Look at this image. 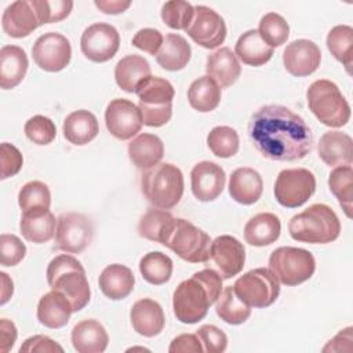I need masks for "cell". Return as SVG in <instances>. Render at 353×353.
I'll use <instances>...</instances> for the list:
<instances>
[{
    "label": "cell",
    "mask_w": 353,
    "mask_h": 353,
    "mask_svg": "<svg viewBox=\"0 0 353 353\" xmlns=\"http://www.w3.org/2000/svg\"><path fill=\"white\" fill-rule=\"evenodd\" d=\"M248 135L255 149L266 159L295 161L313 148V134L306 121L283 105H265L248 123Z\"/></svg>",
    "instance_id": "1"
},
{
    "label": "cell",
    "mask_w": 353,
    "mask_h": 353,
    "mask_svg": "<svg viewBox=\"0 0 353 353\" xmlns=\"http://www.w3.org/2000/svg\"><path fill=\"white\" fill-rule=\"evenodd\" d=\"M222 277L214 269H203L178 284L172 294V309L176 320L194 324L207 316L222 292Z\"/></svg>",
    "instance_id": "2"
},
{
    "label": "cell",
    "mask_w": 353,
    "mask_h": 353,
    "mask_svg": "<svg viewBox=\"0 0 353 353\" xmlns=\"http://www.w3.org/2000/svg\"><path fill=\"white\" fill-rule=\"evenodd\" d=\"M47 283L51 290L62 292L73 312L84 309L91 299V290L81 262L69 254H61L47 266Z\"/></svg>",
    "instance_id": "3"
},
{
    "label": "cell",
    "mask_w": 353,
    "mask_h": 353,
    "mask_svg": "<svg viewBox=\"0 0 353 353\" xmlns=\"http://www.w3.org/2000/svg\"><path fill=\"white\" fill-rule=\"evenodd\" d=\"M288 232L296 241L328 244L339 237L341 222L331 207L317 203L294 215L288 223Z\"/></svg>",
    "instance_id": "4"
},
{
    "label": "cell",
    "mask_w": 353,
    "mask_h": 353,
    "mask_svg": "<svg viewBox=\"0 0 353 353\" xmlns=\"http://www.w3.org/2000/svg\"><path fill=\"white\" fill-rule=\"evenodd\" d=\"M141 189L152 205L170 210L182 199L185 189L183 174L171 163H159L142 172Z\"/></svg>",
    "instance_id": "5"
},
{
    "label": "cell",
    "mask_w": 353,
    "mask_h": 353,
    "mask_svg": "<svg viewBox=\"0 0 353 353\" xmlns=\"http://www.w3.org/2000/svg\"><path fill=\"white\" fill-rule=\"evenodd\" d=\"M306 99L310 112L327 127H343L350 120V105L331 80L313 81L306 91Z\"/></svg>",
    "instance_id": "6"
},
{
    "label": "cell",
    "mask_w": 353,
    "mask_h": 353,
    "mask_svg": "<svg viewBox=\"0 0 353 353\" xmlns=\"http://www.w3.org/2000/svg\"><path fill=\"white\" fill-rule=\"evenodd\" d=\"M135 94L139 98L138 109L145 125L161 127L170 121L175 90L167 79L150 74L138 84Z\"/></svg>",
    "instance_id": "7"
},
{
    "label": "cell",
    "mask_w": 353,
    "mask_h": 353,
    "mask_svg": "<svg viewBox=\"0 0 353 353\" xmlns=\"http://www.w3.org/2000/svg\"><path fill=\"white\" fill-rule=\"evenodd\" d=\"M269 269L279 283L294 287L309 280L316 270L310 251L298 247H279L269 256Z\"/></svg>",
    "instance_id": "8"
},
{
    "label": "cell",
    "mask_w": 353,
    "mask_h": 353,
    "mask_svg": "<svg viewBox=\"0 0 353 353\" xmlns=\"http://www.w3.org/2000/svg\"><path fill=\"white\" fill-rule=\"evenodd\" d=\"M164 245L190 263H201L210 259V236L183 218H175L174 228Z\"/></svg>",
    "instance_id": "9"
},
{
    "label": "cell",
    "mask_w": 353,
    "mask_h": 353,
    "mask_svg": "<svg viewBox=\"0 0 353 353\" xmlns=\"http://www.w3.org/2000/svg\"><path fill=\"white\" fill-rule=\"evenodd\" d=\"M236 294L251 307H268L280 295V284L270 269L256 268L240 276L234 285Z\"/></svg>",
    "instance_id": "10"
},
{
    "label": "cell",
    "mask_w": 353,
    "mask_h": 353,
    "mask_svg": "<svg viewBox=\"0 0 353 353\" xmlns=\"http://www.w3.org/2000/svg\"><path fill=\"white\" fill-rule=\"evenodd\" d=\"M316 192V178L307 168H287L279 172L274 182V197L285 208L305 204Z\"/></svg>",
    "instance_id": "11"
},
{
    "label": "cell",
    "mask_w": 353,
    "mask_h": 353,
    "mask_svg": "<svg viewBox=\"0 0 353 353\" xmlns=\"http://www.w3.org/2000/svg\"><path fill=\"white\" fill-rule=\"evenodd\" d=\"M92 234V223L84 214L66 212L58 218L55 247L68 254H79L90 245Z\"/></svg>",
    "instance_id": "12"
},
{
    "label": "cell",
    "mask_w": 353,
    "mask_h": 353,
    "mask_svg": "<svg viewBox=\"0 0 353 353\" xmlns=\"http://www.w3.org/2000/svg\"><path fill=\"white\" fill-rule=\"evenodd\" d=\"M120 47V34L113 25L98 22L84 29L80 48L84 57L92 62L102 63L112 59Z\"/></svg>",
    "instance_id": "13"
},
{
    "label": "cell",
    "mask_w": 353,
    "mask_h": 353,
    "mask_svg": "<svg viewBox=\"0 0 353 353\" xmlns=\"http://www.w3.org/2000/svg\"><path fill=\"white\" fill-rule=\"evenodd\" d=\"M36 65L46 72H61L72 58L70 41L61 33L48 32L39 36L32 47Z\"/></svg>",
    "instance_id": "14"
},
{
    "label": "cell",
    "mask_w": 353,
    "mask_h": 353,
    "mask_svg": "<svg viewBox=\"0 0 353 353\" xmlns=\"http://www.w3.org/2000/svg\"><path fill=\"white\" fill-rule=\"evenodd\" d=\"M186 33L196 44L212 50L225 41L226 23L212 8L207 6H194V15Z\"/></svg>",
    "instance_id": "15"
},
{
    "label": "cell",
    "mask_w": 353,
    "mask_h": 353,
    "mask_svg": "<svg viewBox=\"0 0 353 353\" xmlns=\"http://www.w3.org/2000/svg\"><path fill=\"white\" fill-rule=\"evenodd\" d=\"M105 123L108 131L121 141L131 139L141 131L143 124L138 106L124 98H114L108 103Z\"/></svg>",
    "instance_id": "16"
},
{
    "label": "cell",
    "mask_w": 353,
    "mask_h": 353,
    "mask_svg": "<svg viewBox=\"0 0 353 353\" xmlns=\"http://www.w3.org/2000/svg\"><path fill=\"white\" fill-rule=\"evenodd\" d=\"M210 258L216 265L221 277L228 280L243 270L245 262V248L236 237L222 234L211 241Z\"/></svg>",
    "instance_id": "17"
},
{
    "label": "cell",
    "mask_w": 353,
    "mask_h": 353,
    "mask_svg": "<svg viewBox=\"0 0 353 353\" xmlns=\"http://www.w3.org/2000/svg\"><path fill=\"white\" fill-rule=\"evenodd\" d=\"M321 62L319 46L307 39H298L287 44L283 51L285 70L295 77H305L317 70Z\"/></svg>",
    "instance_id": "18"
},
{
    "label": "cell",
    "mask_w": 353,
    "mask_h": 353,
    "mask_svg": "<svg viewBox=\"0 0 353 353\" xmlns=\"http://www.w3.org/2000/svg\"><path fill=\"white\" fill-rule=\"evenodd\" d=\"M226 182L223 168L214 161H200L190 171V186L199 201H214L222 193Z\"/></svg>",
    "instance_id": "19"
},
{
    "label": "cell",
    "mask_w": 353,
    "mask_h": 353,
    "mask_svg": "<svg viewBox=\"0 0 353 353\" xmlns=\"http://www.w3.org/2000/svg\"><path fill=\"white\" fill-rule=\"evenodd\" d=\"M1 26L3 30L14 39L26 37L39 28L40 22L30 0H17L11 3L3 12Z\"/></svg>",
    "instance_id": "20"
},
{
    "label": "cell",
    "mask_w": 353,
    "mask_h": 353,
    "mask_svg": "<svg viewBox=\"0 0 353 353\" xmlns=\"http://www.w3.org/2000/svg\"><path fill=\"white\" fill-rule=\"evenodd\" d=\"M130 320L134 331L146 338L159 335L165 324L161 305L150 298L138 299L132 305L130 312Z\"/></svg>",
    "instance_id": "21"
},
{
    "label": "cell",
    "mask_w": 353,
    "mask_h": 353,
    "mask_svg": "<svg viewBox=\"0 0 353 353\" xmlns=\"http://www.w3.org/2000/svg\"><path fill=\"white\" fill-rule=\"evenodd\" d=\"M58 219L50 208H37L23 211L19 221V230L25 240L43 244L50 241L55 236Z\"/></svg>",
    "instance_id": "22"
},
{
    "label": "cell",
    "mask_w": 353,
    "mask_h": 353,
    "mask_svg": "<svg viewBox=\"0 0 353 353\" xmlns=\"http://www.w3.org/2000/svg\"><path fill=\"white\" fill-rule=\"evenodd\" d=\"M319 157L330 167L352 165L353 139L341 131H328L321 135L317 145Z\"/></svg>",
    "instance_id": "23"
},
{
    "label": "cell",
    "mask_w": 353,
    "mask_h": 353,
    "mask_svg": "<svg viewBox=\"0 0 353 353\" xmlns=\"http://www.w3.org/2000/svg\"><path fill=\"white\" fill-rule=\"evenodd\" d=\"M263 192V181L261 174L250 167H240L234 170L229 179L230 197L243 205L256 203Z\"/></svg>",
    "instance_id": "24"
},
{
    "label": "cell",
    "mask_w": 353,
    "mask_h": 353,
    "mask_svg": "<svg viewBox=\"0 0 353 353\" xmlns=\"http://www.w3.org/2000/svg\"><path fill=\"white\" fill-rule=\"evenodd\" d=\"M72 313L73 307L69 299L55 290L44 294L37 303V320L47 328L57 330L65 327Z\"/></svg>",
    "instance_id": "25"
},
{
    "label": "cell",
    "mask_w": 353,
    "mask_h": 353,
    "mask_svg": "<svg viewBox=\"0 0 353 353\" xmlns=\"http://www.w3.org/2000/svg\"><path fill=\"white\" fill-rule=\"evenodd\" d=\"M70 339L79 353H102L109 343L105 327L95 319L79 321L72 330Z\"/></svg>",
    "instance_id": "26"
},
{
    "label": "cell",
    "mask_w": 353,
    "mask_h": 353,
    "mask_svg": "<svg viewBox=\"0 0 353 353\" xmlns=\"http://www.w3.org/2000/svg\"><path fill=\"white\" fill-rule=\"evenodd\" d=\"M205 72L221 88H228L240 77L241 66L230 48L221 47L207 57Z\"/></svg>",
    "instance_id": "27"
},
{
    "label": "cell",
    "mask_w": 353,
    "mask_h": 353,
    "mask_svg": "<svg viewBox=\"0 0 353 353\" xmlns=\"http://www.w3.org/2000/svg\"><path fill=\"white\" fill-rule=\"evenodd\" d=\"M98 284L106 298L112 301H120L132 292L135 277L132 270L125 265L112 263L101 272Z\"/></svg>",
    "instance_id": "28"
},
{
    "label": "cell",
    "mask_w": 353,
    "mask_h": 353,
    "mask_svg": "<svg viewBox=\"0 0 353 353\" xmlns=\"http://www.w3.org/2000/svg\"><path fill=\"white\" fill-rule=\"evenodd\" d=\"M29 61L26 52L18 46H4L0 50V87L15 88L28 72Z\"/></svg>",
    "instance_id": "29"
},
{
    "label": "cell",
    "mask_w": 353,
    "mask_h": 353,
    "mask_svg": "<svg viewBox=\"0 0 353 353\" xmlns=\"http://www.w3.org/2000/svg\"><path fill=\"white\" fill-rule=\"evenodd\" d=\"M66 141L76 146H83L91 142L99 132L97 117L85 109H79L69 113L62 125Z\"/></svg>",
    "instance_id": "30"
},
{
    "label": "cell",
    "mask_w": 353,
    "mask_h": 353,
    "mask_svg": "<svg viewBox=\"0 0 353 353\" xmlns=\"http://www.w3.org/2000/svg\"><path fill=\"white\" fill-rule=\"evenodd\" d=\"M281 232V222L272 212H261L250 218L244 226L245 243L254 247H265L273 244Z\"/></svg>",
    "instance_id": "31"
},
{
    "label": "cell",
    "mask_w": 353,
    "mask_h": 353,
    "mask_svg": "<svg viewBox=\"0 0 353 353\" xmlns=\"http://www.w3.org/2000/svg\"><path fill=\"white\" fill-rule=\"evenodd\" d=\"M163 156V141L154 134L142 132L128 143V157L139 170H148L159 164Z\"/></svg>",
    "instance_id": "32"
},
{
    "label": "cell",
    "mask_w": 353,
    "mask_h": 353,
    "mask_svg": "<svg viewBox=\"0 0 353 353\" xmlns=\"http://www.w3.org/2000/svg\"><path fill=\"white\" fill-rule=\"evenodd\" d=\"M152 73L149 62L137 54L123 57L114 66V80L125 92H135L138 84Z\"/></svg>",
    "instance_id": "33"
},
{
    "label": "cell",
    "mask_w": 353,
    "mask_h": 353,
    "mask_svg": "<svg viewBox=\"0 0 353 353\" xmlns=\"http://www.w3.org/2000/svg\"><path fill=\"white\" fill-rule=\"evenodd\" d=\"M190 57L192 48L186 39L178 33H168L156 55V61L163 69L176 72L188 65Z\"/></svg>",
    "instance_id": "34"
},
{
    "label": "cell",
    "mask_w": 353,
    "mask_h": 353,
    "mask_svg": "<svg viewBox=\"0 0 353 353\" xmlns=\"http://www.w3.org/2000/svg\"><path fill=\"white\" fill-rule=\"evenodd\" d=\"M234 55L245 65L262 66L273 57V48L261 39L256 29H250L236 41Z\"/></svg>",
    "instance_id": "35"
},
{
    "label": "cell",
    "mask_w": 353,
    "mask_h": 353,
    "mask_svg": "<svg viewBox=\"0 0 353 353\" xmlns=\"http://www.w3.org/2000/svg\"><path fill=\"white\" fill-rule=\"evenodd\" d=\"M174 223L175 218L171 212L161 208H152L139 219L138 234L146 240L164 245L174 228Z\"/></svg>",
    "instance_id": "36"
},
{
    "label": "cell",
    "mask_w": 353,
    "mask_h": 353,
    "mask_svg": "<svg viewBox=\"0 0 353 353\" xmlns=\"http://www.w3.org/2000/svg\"><path fill=\"white\" fill-rule=\"evenodd\" d=\"M188 101L189 105L200 113L212 112L221 102V87L210 76H201L190 84Z\"/></svg>",
    "instance_id": "37"
},
{
    "label": "cell",
    "mask_w": 353,
    "mask_h": 353,
    "mask_svg": "<svg viewBox=\"0 0 353 353\" xmlns=\"http://www.w3.org/2000/svg\"><path fill=\"white\" fill-rule=\"evenodd\" d=\"M215 312L221 320L228 324L239 325L248 320L251 316V306L247 305L234 291L232 285L222 290L219 298L216 299Z\"/></svg>",
    "instance_id": "38"
},
{
    "label": "cell",
    "mask_w": 353,
    "mask_h": 353,
    "mask_svg": "<svg viewBox=\"0 0 353 353\" xmlns=\"http://www.w3.org/2000/svg\"><path fill=\"white\" fill-rule=\"evenodd\" d=\"M327 48L350 73L353 62V28L349 25L334 26L327 34Z\"/></svg>",
    "instance_id": "39"
},
{
    "label": "cell",
    "mask_w": 353,
    "mask_h": 353,
    "mask_svg": "<svg viewBox=\"0 0 353 353\" xmlns=\"http://www.w3.org/2000/svg\"><path fill=\"white\" fill-rule=\"evenodd\" d=\"M139 272L149 284H165L172 274V259L160 251L148 252L139 261Z\"/></svg>",
    "instance_id": "40"
},
{
    "label": "cell",
    "mask_w": 353,
    "mask_h": 353,
    "mask_svg": "<svg viewBox=\"0 0 353 353\" xmlns=\"http://www.w3.org/2000/svg\"><path fill=\"white\" fill-rule=\"evenodd\" d=\"M328 186L331 193L338 199L346 216L352 218V201H353L352 165L335 167L328 176Z\"/></svg>",
    "instance_id": "41"
},
{
    "label": "cell",
    "mask_w": 353,
    "mask_h": 353,
    "mask_svg": "<svg viewBox=\"0 0 353 353\" xmlns=\"http://www.w3.org/2000/svg\"><path fill=\"white\" fill-rule=\"evenodd\" d=\"M239 134L229 125H216L207 135V146L221 159H228L239 152Z\"/></svg>",
    "instance_id": "42"
},
{
    "label": "cell",
    "mask_w": 353,
    "mask_h": 353,
    "mask_svg": "<svg viewBox=\"0 0 353 353\" xmlns=\"http://www.w3.org/2000/svg\"><path fill=\"white\" fill-rule=\"evenodd\" d=\"M258 33L272 48L283 46L290 36L288 22L277 12H268L259 21Z\"/></svg>",
    "instance_id": "43"
},
{
    "label": "cell",
    "mask_w": 353,
    "mask_h": 353,
    "mask_svg": "<svg viewBox=\"0 0 353 353\" xmlns=\"http://www.w3.org/2000/svg\"><path fill=\"white\" fill-rule=\"evenodd\" d=\"M18 204L22 212L37 208H50L51 192L44 182L30 181L19 189Z\"/></svg>",
    "instance_id": "44"
},
{
    "label": "cell",
    "mask_w": 353,
    "mask_h": 353,
    "mask_svg": "<svg viewBox=\"0 0 353 353\" xmlns=\"http://www.w3.org/2000/svg\"><path fill=\"white\" fill-rule=\"evenodd\" d=\"M194 15V6L183 0H170L161 7V19L176 30H186Z\"/></svg>",
    "instance_id": "45"
},
{
    "label": "cell",
    "mask_w": 353,
    "mask_h": 353,
    "mask_svg": "<svg viewBox=\"0 0 353 353\" xmlns=\"http://www.w3.org/2000/svg\"><path fill=\"white\" fill-rule=\"evenodd\" d=\"M40 25L54 23L69 17L73 1L69 0H30Z\"/></svg>",
    "instance_id": "46"
},
{
    "label": "cell",
    "mask_w": 353,
    "mask_h": 353,
    "mask_svg": "<svg viewBox=\"0 0 353 353\" xmlns=\"http://www.w3.org/2000/svg\"><path fill=\"white\" fill-rule=\"evenodd\" d=\"M23 131L26 138L36 145H48L57 137V127L54 121L41 114L30 117L25 123Z\"/></svg>",
    "instance_id": "47"
},
{
    "label": "cell",
    "mask_w": 353,
    "mask_h": 353,
    "mask_svg": "<svg viewBox=\"0 0 353 353\" xmlns=\"http://www.w3.org/2000/svg\"><path fill=\"white\" fill-rule=\"evenodd\" d=\"M26 255V245L15 234L3 233L0 237V261L3 266H17Z\"/></svg>",
    "instance_id": "48"
},
{
    "label": "cell",
    "mask_w": 353,
    "mask_h": 353,
    "mask_svg": "<svg viewBox=\"0 0 353 353\" xmlns=\"http://www.w3.org/2000/svg\"><path fill=\"white\" fill-rule=\"evenodd\" d=\"M197 336L201 341L204 352L208 353H222L228 347V336L226 334L211 324H204L196 331Z\"/></svg>",
    "instance_id": "49"
},
{
    "label": "cell",
    "mask_w": 353,
    "mask_h": 353,
    "mask_svg": "<svg viewBox=\"0 0 353 353\" xmlns=\"http://www.w3.org/2000/svg\"><path fill=\"white\" fill-rule=\"evenodd\" d=\"M0 163H1V174L0 179H7L10 176L17 175L23 164L22 153L17 146L8 142H3L0 145Z\"/></svg>",
    "instance_id": "50"
},
{
    "label": "cell",
    "mask_w": 353,
    "mask_h": 353,
    "mask_svg": "<svg viewBox=\"0 0 353 353\" xmlns=\"http://www.w3.org/2000/svg\"><path fill=\"white\" fill-rule=\"evenodd\" d=\"M164 41V37L160 30L153 29V28H143L139 29L134 37H132V46L150 54V55H157L159 50L161 48Z\"/></svg>",
    "instance_id": "51"
},
{
    "label": "cell",
    "mask_w": 353,
    "mask_h": 353,
    "mask_svg": "<svg viewBox=\"0 0 353 353\" xmlns=\"http://www.w3.org/2000/svg\"><path fill=\"white\" fill-rule=\"evenodd\" d=\"M26 352H40V353H54V352H63V347L57 343L54 339L46 336V335H33L21 345L19 353Z\"/></svg>",
    "instance_id": "52"
},
{
    "label": "cell",
    "mask_w": 353,
    "mask_h": 353,
    "mask_svg": "<svg viewBox=\"0 0 353 353\" xmlns=\"http://www.w3.org/2000/svg\"><path fill=\"white\" fill-rule=\"evenodd\" d=\"M203 345L197 334H181L174 338L170 343V353H200L203 352Z\"/></svg>",
    "instance_id": "53"
},
{
    "label": "cell",
    "mask_w": 353,
    "mask_h": 353,
    "mask_svg": "<svg viewBox=\"0 0 353 353\" xmlns=\"http://www.w3.org/2000/svg\"><path fill=\"white\" fill-rule=\"evenodd\" d=\"M18 332L17 327L12 321L8 319L0 320V350L3 353H7L10 349H12L15 341H17Z\"/></svg>",
    "instance_id": "54"
},
{
    "label": "cell",
    "mask_w": 353,
    "mask_h": 353,
    "mask_svg": "<svg viewBox=\"0 0 353 353\" xmlns=\"http://www.w3.org/2000/svg\"><path fill=\"white\" fill-rule=\"evenodd\" d=\"M94 4L103 14L116 15V14L124 12L131 6V1H123V0H95Z\"/></svg>",
    "instance_id": "55"
},
{
    "label": "cell",
    "mask_w": 353,
    "mask_h": 353,
    "mask_svg": "<svg viewBox=\"0 0 353 353\" xmlns=\"http://www.w3.org/2000/svg\"><path fill=\"white\" fill-rule=\"evenodd\" d=\"M352 327H347L345 330H341L328 343L323 347V352H341L342 345L341 342H352Z\"/></svg>",
    "instance_id": "56"
},
{
    "label": "cell",
    "mask_w": 353,
    "mask_h": 353,
    "mask_svg": "<svg viewBox=\"0 0 353 353\" xmlns=\"http://www.w3.org/2000/svg\"><path fill=\"white\" fill-rule=\"evenodd\" d=\"M0 276H1V285H3V287H1V301H0V303L4 305V303L12 296V292H14V283H12V280L8 277L7 273L1 272Z\"/></svg>",
    "instance_id": "57"
}]
</instances>
